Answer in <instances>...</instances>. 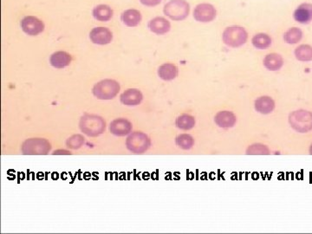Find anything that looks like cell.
Here are the masks:
<instances>
[{"label": "cell", "instance_id": "52a82bcc", "mask_svg": "<svg viewBox=\"0 0 312 234\" xmlns=\"http://www.w3.org/2000/svg\"><path fill=\"white\" fill-rule=\"evenodd\" d=\"M52 146L45 139H30L23 143L22 152L25 155H46L51 151Z\"/></svg>", "mask_w": 312, "mask_h": 234}, {"label": "cell", "instance_id": "ac0fdd59", "mask_svg": "<svg viewBox=\"0 0 312 234\" xmlns=\"http://www.w3.org/2000/svg\"><path fill=\"white\" fill-rule=\"evenodd\" d=\"M263 63L268 71H277L283 67L284 59L282 56L278 53H270L265 56L263 60Z\"/></svg>", "mask_w": 312, "mask_h": 234}, {"label": "cell", "instance_id": "2e32d148", "mask_svg": "<svg viewBox=\"0 0 312 234\" xmlns=\"http://www.w3.org/2000/svg\"><path fill=\"white\" fill-rule=\"evenodd\" d=\"M255 109L263 115H267L274 110L275 102L270 97H260L255 101Z\"/></svg>", "mask_w": 312, "mask_h": 234}, {"label": "cell", "instance_id": "5b68a950", "mask_svg": "<svg viewBox=\"0 0 312 234\" xmlns=\"http://www.w3.org/2000/svg\"><path fill=\"white\" fill-rule=\"evenodd\" d=\"M290 126L299 133H307L312 130V112L297 110L289 115Z\"/></svg>", "mask_w": 312, "mask_h": 234}, {"label": "cell", "instance_id": "277c9868", "mask_svg": "<svg viewBox=\"0 0 312 234\" xmlns=\"http://www.w3.org/2000/svg\"><path fill=\"white\" fill-rule=\"evenodd\" d=\"M120 89L119 82L112 79H105L94 86L92 92L97 99L111 100L119 93Z\"/></svg>", "mask_w": 312, "mask_h": 234}, {"label": "cell", "instance_id": "e0dca14e", "mask_svg": "<svg viewBox=\"0 0 312 234\" xmlns=\"http://www.w3.org/2000/svg\"><path fill=\"white\" fill-rule=\"evenodd\" d=\"M71 55L65 52H57L52 54L51 56V64L56 69H63L67 67L71 63Z\"/></svg>", "mask_w": 312, "mask_h": 234}, {"label": "cell", "instance_id": "6da1fadb", "mask_svg": "<svg viewBox=\"0 0 312 234\" xmlns=\"http://www.w3.org/2000/svg\"><path fill=\"white\" fill-rule=\"evenodd\" d=\"M79 126L83 134L90 137H97L105 131L106 123L99 115L86 114L80 120Z\"/></svg>", "mask_w": 312, "mask_h": 234}, {"label": "cell", "instance_id": "44dd1931", "mask_svg": "<svg viewBox=\"0 0 312 234\" xmlns=\"http://www.w3.org/2000/svg\"><path fill=\"white\" fill-rule=\"evenodd\" d=\"M95 19L102 22H107L113 17V10L106 4H100L93 10Z\"/></svg>", "mask_w": 312, "mask_h": 234}, {"label": "cell", "instance_id": "d6986e66", "mask_svg": "<svg viewBox=\"0 0 312 234\" xmlns=\"http://www.w3.org/2000/svg\"><path fill=\"white\" fill-rule=\"evenodd\" d=\"M158 76L164 81H172L178 76V68L174 63H164L158 69Z\"/></svg>", "mask_w": 312, "mask_h": 234}, {"label": "cell", "instance_id": "30bf717a", "mask_svg": "<svg viewBox=\"0 0 312 234\" xmlns=\"http://www.w3.org/2000/svg\"><path fill=\"white\" fill-rule=\"evenodd\" d=\"M90 40L96 45H105L111 43L113 35L108 28L97 27L94 28L89 34Z\"/></svg>", "mask_w": 312, "mask_h": 234}, {"label": "cell", "instance_id": "8fae6325", "mask_svg": "<svg viewBox=\"0 0 312 234\" xmlns=\"http://www.w3.org/2000/svg\"><path fill=\"white\" fill-rule=\"evenodd\" d=\"M132 123L125 118L115 119L109 125V131L115 136H125L132 131Z\"/></svg>", "mask_w": 312, "mask_h": 234}, {"label": "cell", "instance_id": "603a6c76", "mask_svg": "<svg viewBox=\"0 0 312 234\" xmlns=\"http://www.w3.org/2000/svg\"><path fill=\"white\" fill-rule=\"evenodd\" d=\"M295 56L298 61L311 62L312 61V46L309 45H299L295 50Z\"/></svg>", "mask_w": 312, "mask_h": 234}, {"label": "cell", "instance_id": "7c38bea8", "mask_svg": "<svg viewBox=\"0 0 312 234\" xmlns=\"http://www.w3.org/2000/svg\"><path fill=\"white\" fill-rule=\"evenodd\" d=\"M293 18L297 23L307 25L312 21V4H301L294 11Z\"/></svg>", "mask_w": 312, "mask_h": 234}, {"label": "cell", "instance_id": "484cf974", "mask_svg": "<svg viewBox=\"0 0 312 234\" xmlns=\"http://www.w3.org/2000/svg\"><path fill=\"white\" fill-rule=\"evenodd\" d=\"M176 144L181 149L188 150V149H192L193 146L194 145V140L190 134H180L176 137Z\"/></svg>", "mask_w": 312, "mask_h": 234}, {"label": "cell", "instance_id": "83f0119b", "mask_svg": "<svg viewBox=\"0 0 312 234\" xmlns=\"http://www.w3.org/2000/svg\"><path fill=\"white\" fill-rule=\"evenodd\" d=\"M268 153L269 149L265 146L261 144H254L247 149L248 155H267Z\"/></svg>", "mask_w": 312, "mask_h": 234}, {"label": "cell", "instance_id": "9a60e30c", "mask_svg": "<svg viewBox=\"0 0 312 234\" xmlns=\"http://www.w3.org/2000/svg\"><path fill=\"white\" fill-rule=\"evenodd\" d=\"M149 28L153 33L164 35L170 30L171 25L168 20L164 19L162 17H157L149 22Z\"/></svg>", "mask_w": 312, "mask_h": 234}, {"label": "cell", "instance_id": "8992f818", "mask_svg": "<svg viewBox=\"0 0 312 234\" xmlns=\"http://www.w3.org/2000/svg\"><path fill=\"white\" fill-rule=\"evenodd\" d=\"M151 145L149 136L142 132H134L127 138V149L134 154L145 153Z\"/></svg>", "mask_w": 312, "mask_h": 234}, {"label": "cell", "instance_id": "4fadbf2b", "mask_svg": "<svg viewBox=\"0 0 312 234\" xmlns=\"http://www.w3.org/2000/svg\"><path fill=\"white\" fill-rule=\"evenodd\" d=\"M121 103L127 106H136L142 102L143 95L137 89H129L121 95Z\"/></svg>", "mask_w": 312, "mask_h": 234}, {"label": "cell", "instance_id": "3957f363", "mask_svg": "<svg viewBox=\"0 0 312 234\" xmlns=\"http://www.w3.org/2000/svg\"><path fill=\"white\" fill-rule=\"evenodd\" d=\"M164 14L174 21L186 19L190 12V5L186 0H170L165 4Z\"/></svg>", "mask_w": 312, "mask_h": 234}, {"label": "cell", "instance_id": "5bb4252c", "mask_svg": "<svg viewBox=\"0 0 312 234\" xmlns=\"http://www.w3.org/2000/svg\"><path fill=\"white\" fill-rule=\"evenodd\" d=\"M216 124L222 129H229L234 127L237 123V117L233 112L219 111L217 113L214 118Z\"/></svg>", "mask_w": 312, "mask_h": 234}, {"label": "cell", "instance_id": "ba28073f", "mask_svg": "<svg viewBox=\"0 0 312 234\" xmlns=\"http://www.w3.org/2000/svg\"><path fill=\"white\" fill-rule=\"evenodd\" d=\"M217 17V10L211 4L203 3L198 4L193 11V18L200 23H210Z\"/></svg>", "mask_w": 312, "mask_h": 234}, {"label": "cell", "instance_id": "ffe728a7", "mask_svg": "<svg viewBox=\"0 0 312 234\" xmlns=\"http://www.w3.org/2000/svg\"><path fill=\"white\" fill-rule=\"evenodd\" d=\"M141 19L142 17L141 12L134 9L127 10L122 14V21L128 27L137 26L141 23Z\"/></svg>", "mask_w": 312, "mask_h": 234}, {"label": "cell", "instance_id": "f1b7e54d", "mask_svg": "<svg viewBox=\"0 0 312 234\" xmlns=\"http://www.w3.org/2000/svg\"><path fill=\"white\" fill-rule=\"evenodd\" d=\"M140 1L143 5L149 6V7H154V6L160 4L162 0H140Z\"/></svg>", "mask_w": 312, "mask_h": 234}, {"label": "cell", "instance_id": "d4e9b609", "mask_svg": "<svg viewBox=\"0 0 312 234\" xmlns=\"http://www.w3.org/2000/svg\"><path fill=\"white\" fill-rule=\"evenodd\" d=\"M176 126L182 130H192L195 126V119L192 115L183 114L176 119Z\"/></svg>", "mask_w": 312, "mask_h": 234}, {"label": "cell", "instance_id": "f546056e", "mask_svg": "<svg viewBox=\"0 0 312 234\" xmlns=\"http://www.w3.org/2000/svg\"><path fill=\"white\" fill-rule=\"evenodd\" d=\"M310 154L312 155V145L311 146V148H310Z\"/></svg>", "mask_w": 312, "mask_h": 234}, {"label": "cell", "instance_id": "9c48e42d", "mask_svg": "<svg viewBox=\"0 0 312 234\" xmlns=\"http://www.w3.org/2000/svg\"><path fill=\"white\" fill-rule=\"evenodd\" d=\"M21 27L25 33L29 36H37L45 30V24L33 16H28L23 19Z\"/></svg>", "mask_w": 312, "mask_h": 234}, {"label": "cell", "instance_id": "7a4b0ae2", "mask_svg": "<svg viewBox=\"0 0 312 234\" xmlns=\"http://www.w3.org/2000/svg\"><path fill=\"white\" fill-rule=\"evenodd\" d=\"M222 40L225 45L232 48L241 47L248 40V32L241 26H230L224 30Z\"/></svg>", "mask_w": 312, "mask_h": 234}, {"label": "cell", "instance_id": "4316f807", "mask_svg": "<svg viewBox=\"0 0 312 234\" xmlns=\"http://www.w3.org/2000/svg\"><path fill=\"white\" fill-rule=\"evenodd\" d=\"M84 143V138L81 134H75L68 139L66 145L68 148L72 149H78Z\"/></svg>", "mask_w": 312, "mask_h": 234}, {"label": "cell", "instance_id": "7402d4cb", "mask_svg": "<svg viewBox=\"0 0 312 234\" xmlns=\"http://www.w3.org/2000/svg\"><path fill=\"white\" fill-rule=\"evenodd\" d=\"M252 44L258 50H265L271 47V37L266 33H258L252 38Z\"/></svg>", "mask_w": 312, "mask_h": 234}, {"label": "cell", "instance_id": "cb8c5ba5", "mask_svg": "<svg viewBox=\"0 0 312 234\" xmlns=\"http://www.w3.org/2000/svg\"><path fill=\"white\" fill-rule=\"evenodd\" d=\"M303 38V31L297 27L290 28L284 34V40L289 45H295L301 41Z\"/></svg>", "mask_w": 312, "mask_h": 234}]
</instances>
